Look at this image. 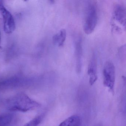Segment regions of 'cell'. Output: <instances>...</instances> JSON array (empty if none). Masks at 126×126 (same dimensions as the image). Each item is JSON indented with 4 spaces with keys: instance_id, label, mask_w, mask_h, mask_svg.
I'll use <instances>...</instances> for the list:
<instances>
[{
    "instance_id": "cell-9",
    "label": "cell",
    "mask_w": 126,
    "mask_h": 126,
    "mask_svg": "<svg viewBox=\"0 0 126 126\" xmlns=\"http://www.w3.org/2000/svg\"><path fill=\"white\" fill-rule=\"evenodd\" d=\"M81 119L79 116L74 115L66 119L59 126H80Z\"/></svg>"
},
{
    "instance_id": "cell-4",
    "label": "cell",
    "mask_w": 126,
    "mask_h": 126,
    "mask_svg": "<svg viewBox=\"0 0 126 126\" xmlns=\"http://www.w3.org/2000/svg\"><path fill=\"white\" fill-rule=\"evenodd\" d=\"M0 12L3 19L4 31L7 34L12 33L16 29L15 21L12 15L5 8L2 0H0Z\"/></svg>"
},
{
    "instance_id": "cell-12",
    "label": "cell",
    "mask_w": 126,
    "mask_h": 126,
    "mask_svg": "<svg viewBox=\"0 0 126 126\" xmlns=\"http://www.w3.org/2000/svg\"><path fill=\"white\" fill-rule=\"evenodd\" d=\"M1 32L0 31V48H1Z\"/></svg>"
},
{
    "instance_id": "cell-5",
    "label": "cell",
    "mask_w": 126,
    "mask_h": 126,
    "mask_svg": "<svg viewBox=\"0 0 126 126\" xmlns=\"http://www.w3.org/2000/svg\"><path fill=\"white\" fill-rule=\"evenodd\" d=\"M112 19L114 22L112 24H119L126 28V11L125 6L121 4H116L113 7L112 12Z\"/></svg>"
},
{
    "instance_id": "cell-11",
    "label": "cell",
    "mask_w": 126,
    "mask_h": 126,
    "mask_svg": "<svg viewBox=\"0 0 126 126\" xmlns=\"http://www.w3.org/2000/svg\"><path fill=\"white\" fill-rule=\"evenodd\" d=\"M44 117L43 114L38 115L23 126H38L42 122Z\"/></svg>"
},
{
    "instance_id": "cell-8",
    "label": "cell",
    "mask_w": 126,
    "mask_h": 126,
    "mask_svg": "<svg viewBox=\"0 0 126 126\" xmlns=\"http://www.w3.org/2000/svg\"><path fill=\"white\" fill-rule=\"evenodd\" d=\"M67 37V33L65 29H61L53 37V44L58 47H62L64 45Z\"/></svg>"
},
{
    "instance_id": "cell-3",
    "label": "cell",
    "mask_w": 126,
    "mask_h": 126,
    "mask_svg": "<svg viewBox=\"0 0 126 126\" xmlns=\"http://www.w3.org/2000/svg\"><path fill=\"white\" fill-rule=\"evenodd\" d=\"M103 84L113 94L114 93L115 70L113 63L108 61L104 65L103 69Z\"/></svg>"
},
{
    "instance_id": "cell-10",
    "label": "cell",
    "mask_w": 126,
    "mask_h": 126,
    "mask_svg": "<svg viewBox=\"0 0 126 126\" xmlns=\"http://www.w3.org/2000/svg\"><path fill=\"white\" fill-rule=\"evenodd\" d=\"M13 118L11 113H4L0 115V126H9Z\"/></svg>"
},
{
    "instance_id": "cell-1",
    "label": "cell",
    "mask_w": 126,
    "mask_h": 126,
    "mask_svg": "<svg viewBox=\"0 0 126 126\" xmlns=\"http://www.w3.org/2000/svg\"><path fill=\"white\" fill-rule=\"evenodd\" d=\"M41 105L24 93H20L8 100L7 107L11 111L26 112L39 107Z\"/></svg>"
},
{
    "instance_id": "cell-2",
    "label": "cell",
    "mask_w": 126,
    "mask_h": 126,
    "mask_svg": "<svg viewBox=\"0 0 126 126\" xmlns=\"http://www.w3.org/2000/svg\"><path fill=\"white\" fill-rule=\"evenodd\" d=\"M83 29L86 34L92 33L95 29L98 20V11L96 3L90 1L86 8Z\"/></svg>"
},
{
    "instance_id": "cell-7",
    "label": "cell",
    "mask_w": 126,
    "mask_h": 126,
    "mask_svg": "<svg viewBox=\"0 0 126 126\" xmlns=\"http://www.w3.org/2000/svg\"><path fill=\"white\" fill-rule=\"evenodd\" d=\"M88 74L89 77V84L93 85L98 78L97 73V59L95 53H93L90 60L88 69Z\"/></svg>"
},
{
    "instance_id": "cell-6",
    "label": "cell",
    "mask_w": 126,
    "mask_h": 126,
    "mask_svg": "<svg viewBox=\"0 0 126 126\" xmlns=\"http://www.w3.org/2000/svg\"><path fill=\"white\" fill-rule=\"evenodd\" d=\"M82 54V40L80 36H77L74 40V56L76 60V70L78 74H80L81 71Z\"/></svg>"
}]
</instances>
